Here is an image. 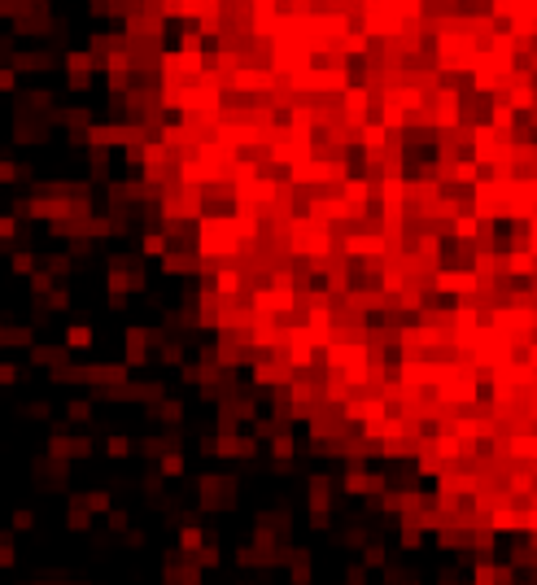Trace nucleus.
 I'll use <instances>...</instances> for the list:
<instances>
[{"label":"nucleus","instance_id":"3","mask_svg":"<svg viewBox=\"0 0 537 585\" xmlns=\"http://www.w3.org/2000/svg\"><path fill=\"white\" fill-rule=\"evenodd\" d=\"M402 546H420V524H402Z\"/></svg>","mask_w":537,"mask_h":585},{"label":"nucleus","instance_id":"1","mask_svg":"<svg viewBox=\"0 0 537 585\" xmlns=\"http://www.w3.org/2000/svg\"><path fill=\"white\" fill-rule=\"evenodd\" d=\"M289 577H293V585H306V581H310V559H306V551H297V555L289 559Z\"/></svg>","mask_w":537,"mask_h":585},{"label":"nucleus","instance_id":"2","mask_svg":"<svg viewBox=\"0 0 537 585\" xmlns=\"http://www.w3.org/2000/svg\"><path fill=\"white\" fill-rule=\"evenodd\" d=\"M472 585H498V564H476Z\"/></svg>","mask_w":537,"mask_h":585}]
</instances>
